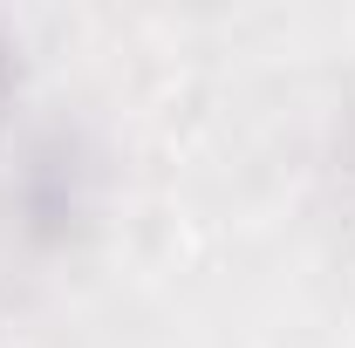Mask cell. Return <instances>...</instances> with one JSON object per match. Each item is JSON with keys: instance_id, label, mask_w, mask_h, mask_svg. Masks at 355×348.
<instances>
[{"instance_id": "obj_1", "label": "cell", "mask_w": 355, "mask_h": 348, "mask_svg": "<svg viewBox=\"0 0 355 348\" xmlns=\"http://www.w3.org/2000/svg\"><path fill=\"white\" fill-rule=\"evenodd\" d=\"M14 205H21V225L28 239L42 246H62L89 212V164H83V143L69 130H48L28 143V164L14 177Z\"/></svg>"}, {"instance_id": "obj_2", "label": "cell", "mask_w": 355, "mask_h": 348, "mask_svg": "<svg viewBox=\"0 0 355 348\" xmlns=\"http://www.w3.org/2000/svg\"><path fill=\"white\" fill-rule=\"evenodd\" d=\"M7 89H14V42L0 35V96H7Z\"/></svg>"}]
</instances>
